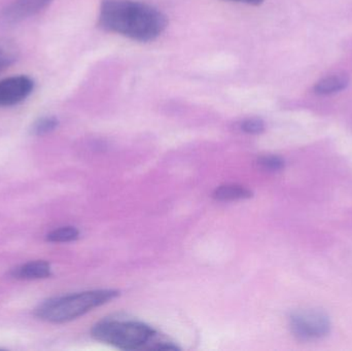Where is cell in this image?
I'll use <instances>...</instances> for the list:
<instances>
[{
	"instance_id": "obj_1",
	"label": "cell",
	"mask_w": 352,
	"mask_h": 351,
	"mask_svg": "<svg viewBox=\"0 0 352 351\" xmlns=\"http://www.w3.org/2000/svg\"><path fill=\"white\" fill-rule=\"evenodd\" d=\"M99 26L133 41L158 38L168 26L167 16L150 4L133 0H103Z\"/></svg>"
},
{
	"instance_id": "obj_8",
	"label": "cell",
	"mask_w": 352,
	"mask_h": 351,
	"mask_svg": "<svg viewBox=\"0 0 352 351\" xmlns=\"http://www.w3.org/2000/svg\"><path fill=\"white\" fill-rule=\"evenodd\" d=\"M254 193L248 188L240 185H223L217 188L213 192L212 197L217 201H239L250 199Z\"/></svg>"
},
{
	"instance_id": "obj_14",
	"label": "cell",
	"mask_w": 352,
	"mask_h": 351,
	"mask_svg": "<svg viewBox=\"0 0 352 351\" xmlns=\"http://www.w3.org/2000/svg\"><path fill=\"white\" fill-rule=\"evenodd\" d=\"M240 128L245 133L256 135V134L263 133L266 127H265L263 120L258 119V117H252V119L244 120L240 125Z\"/></svg>"
},
{
	"instance_id": "obj_15",
	"label": "cell",
	"mask_w": 352,
	"mask_h": 351,
	"mask_svg": "<svg viewBox=\"0 0 352 351\" xmlns=\"http://www.w3.org/2000/svg\"><path fill=\"white\" fill-rule=\"evenodd\" d=\"M229 1L245 2V3L252 4V5H260L264 0H229Z\"/></svg>"
},
{
	"instance_id": "obj_9",
	"label": "cell",
	"mask_w": 352,
	"mask_h": 351,
	"mask_svg": "<svg viewBox=\"0 0 352 351\" xmlns=\"http://www.w3.org/2000/svg\"><path fill=\"white\" fill-rule=\"evenodd\" d=\"M349 84V78L346 74H334L327 76L314 86V93L318 95H331L344 90Z\"/></svg>"
},
{
	"instance_id": "obj_7",
	"label": "cell",
	"mask_w": 352,
	"mask_h": 351,
	"mask_svg": "<svg viewBox=\"0 0 352 351\" xmlns=\"http://www.w3.org/2000/svg\"><path fill=\"white\" fill-rule=\"evenodd\" d=\"M10 275L16 280H43L52 275L51 265L45 261L30 262L14 268Z\"/></svg>"
},
{
	"instance_id": "obj_5",
	"label": "cell",
	"mask_w": 352,
	"mask_h": 351,
	"mask_svg": "<svg viewBox=\"0 0 352 351\" xmlns=\"http://www.w3.org/2000/svg\"><path fill=\"white\" fill-rule=\"evenodd\" d=\"M34 82L29 76H16L0 80V107L18 104L32 93Z\"/></svg>"
},
{
	"instance_id": "obj_12",
	"label": "cell",
	"mask_w": 352,
	"mask_h": 351,
	"mask_svg": "<svg viewBox=\"0 0 352 351\" xmlns=\"http://www.w3.org/2000/svg\"><path fill=\"white\" fill-rule=\"evenodd\" d=\"M59 125V121L55 117H43L37 120L32 127H31V133L33 135L41 136L45 134L53 132Z\"/></svg>"
},
{
	"instance_id": "obj_3",
	"label": "cell",
	"mask_w": 352,
	"mask_h": 351,
	"mask_svg": "<svg viewBox=\"0 0 352 351\" xmlns=\"http://www.w3.org/2000/svg\"><path fill=\"white\" fill-rule=\"evenodd\" d=\"M119 295L116 290H95L57 297L41 303L35 309V315L49 323H67L115 300Z\"/></svg>"
},
{
	"instance_id": "obj_10",
	"label": "cell",
	"mask_w": 352,
	"mask_h": 351,
	"mask_svg": "<svg viewBox=\"0 0 352 351\" xmlns=\"http://www.w3.org/2000/svg\"><path fill=\"white\" fill-rule=\"evenodd\" d=\"M19 47L10 38H0V73L14 63L19 58Z\"/></svg>"
},
{
	"instance_id": "obj_4",
	"label": "cell",
	"mask_w": 352,
	"mask_h": 351,
	"mask_svg": "<svg viewBox=\"0 0 352 351\" xmlns=\"http://www.w3.org/2000/svg\"><path fill=\"white\" fill-rule=\"evenodd\" d=\"M292 333L301 341L322 339L330 334V317L318 309H303L289 317Z\"/></svg>"
},
{
	"instance_id": "obj_2",
	"label": "cell",
	"mask_w": 352,
	"mask_h": 351,
	"mask_svg": "<svg viewBox=\"0 0 352 351\" xmlns=\"http://www.w3.org/2000/svg\"><path fill=\"white\" fill-rule=\"evenodd\" d=\"M91 335L97 341L122 350H179L157 330L134 319L111 317L93 326Z\"/></svg>"
},
{
	"instance_id": "obj_13",
	"label": "cell",
	"mask_w": 352,
	"mask_h": 351,
	"mask_svg": "<svg viewBox=\"0 0 352 351\" xmlns=\"http://www.w3.org/2000/svg\"><path fill=\"white\" fill-rule=\"evenodd\" d=\"M258 164L261 168L269 172H277L283 170L285 167V160L281 157L274 156V155L261 157L258 160Z\"/></svg>"
},
{
	"instance_id": "obj_6",
	"label": "cell",
	"mask_w": 352,
	"mask_h": 351,
	"mask_svg": "<svg viewBox=\"0 0 352 351\" xmlns=\"http://www.w3.org/2000/svg\"><path fill=\"white\" fill-rule=\"evenodd\" d=\"M53 0H14L0 12V22L14 25L34 16L47 8Z\"/></svg>"
},
{
	"instance_id": "obj_11",
	"label": "cell",
	"mask_w": 352,
	"mask_h": 351,
	"mask_svg": "<svg viewBox=\"0 0 352 351\" xmlns=\"http://www.w3.org/2000/svg\"><path fill=\"white\" fill-rule=\"evenodd\" d=\"M80 237V231L74 227H62L56 229L47 235V240L50 242L63 243L76 241Z\"/></svg>"
}]
</instances>
